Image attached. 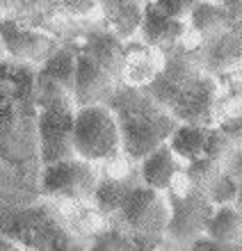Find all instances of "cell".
I'll return each mask as SVG.
<instances>
[{
  "mask_svg": "<svg viewBox=\"0 0 242 251\" xmlns=\"http://www.w3.org/2000/svg\"><path fill=\"white\" fill-rule=\"evenodd\" d=\"M169 110L178 124L208 126L215 107V82L185 55H167L162 69L142 87Z\"/></svg>",
  "mask_w": 242,
  "mask_h": 251,
  "instance_id": "cell-1",
  "label": "cell"
},
{
  "mask_svg": "<svg viewBox=\"0 0 242 251\" xmlns=\"http://www.w3.org/2000/svg\"><path fill=\"white\" fill-rule=\"evenodd\" d=\"M105 105L119 124L121 151L137 162L156 146L164 144L178 126L169 110L137 85H117Z\"/></svg>",
  "mask_w": 242,
  "mask_h": 251,
  "instance_id": "cell-2",
  "label": "cell"
},
{
  "mask_svg": "<svg viewBox=\"0 0 242 251\" xmlns=\"http://www.w3.org/2000/svg\"><path fill=\"white\" fill-rule=\"evenodd\" d=\"M34 103H37V151L39 162H57L71 158L73 153V117L76 100L69 89L37 73L34 80Z\"/></svg>",
  "mask_w": 242,
  "mask_h": 251,
  "instance_id": "cell-3",
  "label": "cell"
},
{
  "mask_svg": "<svg viewBox=\"0 0 242 251\" xmlns=\"http://www.w3.org/2000/svg\"><path fill=\"white\" fill-rule=\"evenodd\" d=\"M73 153L89 162L119 158L121 151V132L112 110L105 103L76 107L73 117Z\"/></svg>",
  "mask_w": 242,
  "mask_h": 251,
  "instance_id": "cell-4",
  "label": "cell"
},
{
  "mask_svg": "<svg viewBox=\"0 0 242 251\" xmlns=\"http://www.w3.org/2000/svg\"><path fill=\"white\" fill-rule=\"evenodd\" d=\"M121 224L137 238H160L169 222V201L162 190L144 185L142 180L128 190L119 208Z\"/></svg>",
  "mask_w": 242,
  "mask_h": 251,
  "instance_id": "cell-5",
  "label": "cell"
},
{
  "mask_svg": "<svg viewBox=\"0 0 242 251\" xmlns=\"http://www.w3.org/2000/svg\"><path fill=\"white\" fill-rule=\"evenodd\" d=\"M96 183L98 174L94 162L78 158V155L41 165L39 172L41 194L55 199H71V201L92 199Z\"/></svg>",
  "mask_w": 242,
  "mask_h": 251,
  "instance_id": "cell-6",
  "label": "cell"
},
{
  "mask_svg": "<svg viewBox=\"0 0 242 251\" xmlns=\"http://www.w3.org/2000/svg\"><path fill=\"white\" fill-rule=\"evenodd\" d=\"M167 201H169V222H167L164 235L171 242L192 245L199 235L206 233V224L215 210L213 201L199 185H192L183 194L167 190Z\"/></svg>",
  "mask_w": 242,
  "mask_h": 251,
  "instance_id": "cell-7",
  "label": "cell"
},
{
  "mask_svg": "<svg viewBox=\"0 0 242 251\" xmlns=\"http://www.w3.org/2000/svg\"><path fill=\"white\" fill-rule=\"evenodd\" d=\"M0 37L5 44L7 57L26 62V64H44L48 55H53L59 48L57 41L46 32L26 27L12 19L0 21Z\"/></svg>",
  "mask_w": 242,
  "mask_h": 251,
  "instance_id": "cell-8",
  "label": "cell"
},
{
  "mask_svg": "<svg viewBox=\"0 0 242 251\" xmlns=\"http://www.w3.org/2000/svg\"><path fill=\"white\" fill-rule=\"evenodd\" d=\"M117 87V78L108 73L103 66L94 62L89 55L78 50L76 64V80H73V100L76 105H92V103H108Z\"/></svg>",
  "mask_w": 242,
  "mask_h": 251,
  "instance_id": "cell-9",
  "label": "cell"
},
{
  "mask_svg": "<svg viewBox=\"0 0 242 251\" xmlns=\"http://www.w3.org/2000/svg\"><path fill=\"white\" fill-rule=\"evenodd\" d=\"M19 231V242L26 247H37V249H69L73 247V240L57 219L41 210H26L16 222Z\"/></svg>",
  "mask_w": 242,
  "mask_h": 251,
  "instance_id": "cell-10",
  "label": "cell"
},
{
  "mask_svg": "<svg viewBox=\"0 0 242 251\" xmlns=\"http://www.w3.org/2000/svg\"><path fill=\"white\" fill-rule=\"evenodd\" d=\"M185 21L167 16L164 12H160L153 0L144 2V12H142V23H139V37L149 48H171L176 46L178 41L183 39Z\"/></svg>",
  "mask_w": 242,
  "mask_h": 251,
  "instance_id": "cell-11",
  "label": "cell"
},
{
  "mask_svg": "<svg viewBox=\"0 0 242 251\" xmlns=\"http://www.w3.org/2000/svg\"><path fill=\"white\" fill-rule=\"evenodd\" d=\"M178 172H181V160L176 158V153L171 151V146L167 142L156 146L153 151L139 160V180L149 187H156V190H169L176 180Z\"/></svg>",
  "mask_w": 242,
  "mask_h": 251,
  "instance_id": "cell-12",
  "label": "cell"
},
{
  "mask_svg": "<svg viewBox=\"0 0 242 251\" xmlns=\"http://www.w3.org/2000/svg\"><path fill=\"white\" fill-rule=\"evenodd\" d=\"M80 50L85 55H89L94 62H98L105 71L112 73L117 80L124 75L126 46L121 44V37L114 30L112 32L110 30H94V32H89Z\"/></svg>",
  "mask_w": 242,
  "mask_h": 251,
  "instance_id": "cell-13",
  "label": "cell"
},
{
  "mask_svg": "<svg viewBox=\"0 0 242 251\" xmlns=\"http://www.w3.org/2000/svg\"><path fill=\"white\" fill-rule=\"evenodd\" d=\"M96 2L103 7L105 16L112 23V30L121 39H128L139 30L146 0H96Z\"/></svg>",
  "mask_w": 242,
  "mask_h": 251,
  "instance_id": "cell-14",
  "label": "cell"
},
{
  "mask_svg": "<svg viewBox=\"0 0 242 251\" xmlns=\"http://www.w3.org/2000/svg\"><path fill=\"white\" fill-rule=\"evenodd\" d=\"M208 135L210 128L203 124H178L167 139V144L171 146V151L176 153L181 162H192L203 155Z\"/></svg>",
  "mask_w": 242,
  "mask_h": 251,
  "instance_id": "cell-15",
  "label": "cell"
},
{
  "mask_svg": "<svg viewBox=\"0 0 242 251\" xmlns=\"http://www.w3.org/2000/svg\"><path fill=\"white\" fill-rule=\"evenodd\" d=\"M242 233V212L236 203L217 205L206 224V235L217 240L224 249H229L238 242Z\"/></svg>",
  "mask_w": 242,
  "mask_h": 251,
  "instance_id": "cell-16",
  "label": "cell"
},
{
  "mask_svg": "<svg viewBox=\"0 0 242 251\" xmlns=\"http://www.w3.org/2000/svg\"><path fill=\"white\" fill-rule=\"evenodd\" d=\"M76 64H78V50L59 46L53 55H48L46 62L39 64V75L48 80H55L57 85L73 94V80H76Z\"/></svg>",
  "mask_w": 242,
  "mask_h": 251,
  "instance_id": "cell-17",
  "label": "cell"
},
{
  "mask_svg": "<svg viewBox=\"0 0 242 251\" xmlns=\"http://www.w3.org/2000/svg\"><path fill=\"white\" fill-rule=\"evenodd\" d=\"M135 183L139 180H133V178H98L96 183V190H94L92 199L96 208L103 215H117L121 203H124L126 194L131 190Z\"/></svg>",
  "mask_w": 242,
  "mask_h": 251,
  "instance_id": "cell-18",
  "label": "cell"
},
{
  "mask_svg": "<svg viewBox=\"0 0 242 251\" xmlns=\"http://www.w3.org/2000/svg\"><path fill=\"white\" fill-rule=\"evenodd\" d=\"M238 187H240V183L229 172H219L203 190L213 201V205H224V203H236Z\"/></svg>",
  "mask_w": 242,
  "mask_h": 251,
  "instance_id": "cell-19",
  "label": "cell"
},
{
  "mask_svg": "<svg viewBox=\"0 0 242 251\" xmlns=\"http://www.w3.org/2000/svg\"><path fill=\"white\" fill-rule=\"evenodd\" d=\"M185 165H188L185 167V176L190 178L192 185H199V187H206L217 174L222 172L219 169V160H213L208 155H201V158L185 162Z\"/></svg>",
  "mask_w": 242,
  "mask_h": 251,
  "instance_id": "cell-20",
  "label": "cell"
},
{
  "mask_svg": "<svg viewBox=\"0 0 242 251\" xmlns=\"http://www.w3.org/2000/svg\"><path fill=\"white\" fill-rule=\"evenodd\" d=\"M196 2L199 0H153V5L160 12H164L167 16H174V19H181V21H185L190 16Z\"/></svg>",
  "mask_w": 242,
  "mask_h": 251,
  "instance_id": "cell-21",
  "label": "cell"
},
{
  "mask_svg": "<svg viewBox=\"0 0 242 251\" xmlns=\"http://www.w3.org/2000/svg\"><path fill=\"white\" fill-rule=\"evenodd\" d=\"M226 172H229L231 176H233V178L238 180V183L242 180V149H240L238 153H236V151L231 153L229 165H226Z\"/></svg>",
  "mask_w": 242,
  "mask_h": 251,
  "instance_id": "cell-22",
  "label": "cell"
},
{
  "mask_svg": "<svg viewBox=\"0 0 242 251\" xmlns=\"http://www.w3.org/2000/svg\"><path fill=\"white\" fill-rule=\"evenodd\" d=\"M236 201H238V208H240V212H242V180H240V187H238V197H236Z\"/></svg>",
  "mask_w": 242,
  "mask_h": 251,
  "instance_id": "cell-23",
  "label": "cell"
},
{
  "mask_svg": "<svg viewBox=\"0 0 242 251\" xmlns=\"http://www.w3.org/2000/svg\"><path fill=\"white\" fill-rule=\"evenodd\" d=\"M5 57H7V53H5V44H2V37H0V64L5 62Z\"/></svg>",
  "mask_w": 242,
  "mask_h": 251,
  "instance_id": "cell-24",
  "label": "cell"
}]
</instances>
